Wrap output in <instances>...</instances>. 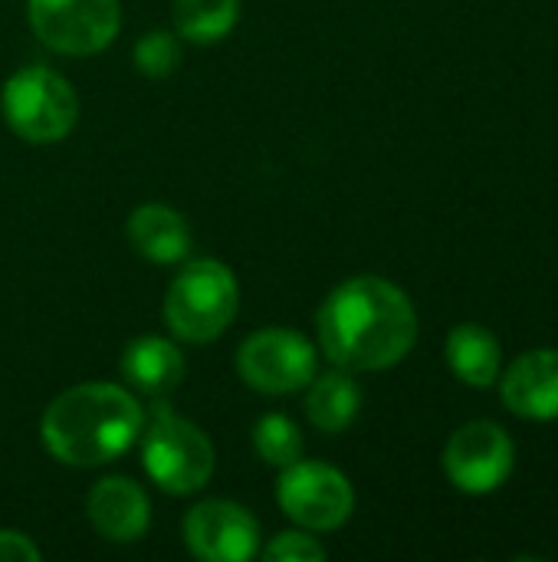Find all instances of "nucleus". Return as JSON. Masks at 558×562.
<instances>
[{
	"mask_svg": "<svg viewBox=\"0 0 558 562\" xmlns=\"http://www.w3.org/2000/svg\"><path fill=\"white\" fill-rule=\"evenodd\" d=\"M122 375L132 389H138L148 398H168L174 389H181L187 375L184 352L161 336H141L125 346L122 352Z\"/></svg>",
	"mask_w": 558,
	"mask_h": 562,
	"instance_id": "obj_13",
	"label": "nucleus"
},
{
	"mask_svg": "<svg viewBox=\"0 0 558 562\" xmlns=\"http://www.w3.org/2000/svg\"><path fill=\"white\" fill-rule=\"evenodd\" d=\"M240 379L263 395H293L316 375V346L293 329H260L237 352Z\"/></svg>",
	"mask_w": 558,
	"mask_h": 562,
	"instance_id": "obj_8",
	"label": "nucleus"
},
{
	"mask_svg": "<svg viewBox=\"0 0 558 562\" xmlns=\"http://www.w3.org/2000/svg\"><path fill=\"white\" fill-rule=\"evenodd\" d=\"M319 346L345 372H382L398 366L418 342V313L401 286L385 277L339 283L316 316Z\"/></svg>",
	"mask_w": 558,
	"mask_h": 562,
	"instance_id": "obj_1",
	"label": "nucleus"
},
{
	"mask_svg": "<svg viewBox=\"0 0 558 562\" xmlns=\"http://www.w3.org/2000/svg\"><path fill=\"white\" fill-rule=\"evenodd\" d=\"M280 510L312 533H329L349 524L355 510V491L342 471L322 461H293L276 481Z\"/></svg>",
	"mask_w": 558,
	"mask_h": 562,
	"instance_id": "obj_6",
	"label": "nucleus"
},
{
	"mask_svg": "<svg viewBox=\"0 0 558 562\" xmlns=\"http://www.w3.org/2000/svg\"><path fill=\"white\" fill-rule=\"evenodd\" d=\"M184 547L204 562H250L260 553V524L234 501H204L184 517Z\"/></svg>",
	"mask_w": 558,
	"mask_h": 562,
	"instance_id": "obj_10",
	"label": "nucleus"
},
{
	"mask_svg": "<svg viewBox=\"0 0 558 562\" xmlns=\"http://www.w3.org/2000/svg\"><path fill=\"white\" fill-rule=\"evenodd\" d=\"M240 20V0H174V30L181 40L220 43Z\"/></svg>",
	"mask_w": 558,
	"mask_h": 562,
	"instance_id": "obj_17",
	"label": "nucleus"
},
{
	"mask_svg": "<svg viewBox=\"0 0 558 562\" xmlns=\"http://www.w3.org/2000/svg\"><path fill=\"white\" fill-rule=\"evenodd\" d=\"M26 16L39 43L66 56L102 53L122 26L118 0H30Z\"/></svg>",
	"mask_w": 558,
	"mask_h": 562,
	"instance_id": "obj_7",
	"label": "nucleus"
},
{
	"mask_svg": "<svg viewBox=\"0 0 558 562\" xmlns=\"http://www.w3.org/2000/svg\"><path fill=\"white\" fill-rule=\"evenodd\" d=\"M132 59H135V69L145 72L148 79H164L181 63V36L178 33H168V30H148L135 43Z\"/></svg>",
	"mask_w": 558,
	"mask_h": 562,
	"instance_id": "obj_19",
	"label": "nucleus"
},
{
	"mask_svg": "<svg viewBox=\"0 0 558 562\" xmlns=\"http://www.w3.org/2000/svg\"><path fill=\"white\" fill-rule=\"evenodd\" d=\"M500 339L480 323H460L447 336V366L451 372L474 389H490L500 379Z\"/></svg>",
	"mask_w": 558,
	"mask_h": 562,
	"instance_id": "obj_15",
	"label": "nucleus"
},
{
	"mask_svg": "<svg viewBox=\"0 0 558 562\" xmlns=\"http://www.w3.org/2000/svg\"><path fill=\"white\" fill-rule=\"evenodd\" d=\"M43 550L20 530H0V562H39Z\"/></svg>",
	"mask_w": 558,
	"mask_h": 562,
	"instance_id": "obj_21",
	"label": "nucleus"
},
{
	"mask_svg": "<svg viewBox=\"0 0 558 562\" xmlns=\"http://www.w3.org/2000/svg\"><path fill=\"white\" fill-rule=\"evenodd\" d=\"M503 405L526 422L558 418V349L523 352L500 379Z\"/></svg>",
	"mask_w": 558,
	"mask_h": 562,
	"instance_id": "obj_11",
	"label": "nucleus"
},
{
	"mask_svg": "<svg viewBox=\"0 0 558 562\" xmlns=\"http://www.w3.org/2000/svg\"><path fill=\"white\" fill-rule=\"evenodd\" d=\"M86 514L95 533L109 543H138L151 527V504L128 477H102L86 497Z\"/></svg>",
	"mask_w": 558,
	"mask_h": 562,
	"instance_id": "obj_12",
	"label": "nucleus"
},
{
	"mask_svg": "<svg viewBox=\"0 0 558 562\" xmlns=\"http://www.w3.org/2000/svg\"><path fill=\"white\" fill-rule=\"evenodd\" d=\"M240 310V286L227 263L191 260L171 280L164 296V323L181 342H210L227 333Z\"/></svg>",
	"mask_w": 558,
	"mask_h": 562,
	"instance_id": "obj_4",
	"label": "nucleus"
},
{
	"mask_svg": "<svg viewBox=\"0 0 558 562\" xmlns=\"http://www.w3.org/2000/svg\"><path fill=\"white\" fill-rule=\"evenodd\" d=\"M145 412L122 385L86 382L49 402L39 422L43 448L69 468H99L122 458L141 435Z\"/></svg>",
	"mask_w": 558,
	"mask_h": 562,
	"instance_id": "obj_2",
	"label": "nucleus"
},
{
	"mask_svg": "<svg viewBox=\"0 0 558 562\" xmlns=\"http://www.w3.org/2000/svg\"><path fill=\"white\" fill-rule=\"evenodd\" d=\"M141 441L145 474L171 497L197 494L214 474V445L210 438L187 418L174 415L161 398L151 405Z\"/></svg>",
	"mask_w": 558,
	"mask_h": 562,
	"instance_id": "obj_3",
	"label": "nucleus"
},
{
	"mask_svg": "<svg viewBox=\"0 0 558 562\" xmlns=\"http://www.w3.org/2000/svg\"><path fill=\"white\" fill-rule=\"evenodd\" d=\"M358 408H362V389L352 379V372L335 369L326 375H312L306 395V415L312 428H319L322 435H339L358 418Z\"/></svg>",
	"mask_w": 558,
	"mask_h": 562,
	"instance_id": "obj_16",
	"label": "nucleus"
},
{
	"mask_svg": "<svg viewBox=\"0 0 558 562\" xmlns=\"http://www.w3.org/2000/svg\"><path fill=\"white\" fill-rule=\"evenodd\" d=\"M253 451L263 464L273 468H289L293 461L303 458V435L286 415H263L253 425Z\"/></svg>",
	"mask_w": 558,
	"mask_h": 562,
	"instance_id": "obj_18",
	"label": "nucleus"
},
{
	"mask_svg": "<svg viewBox=\"0 0 558 562\" xmlns=\"http://www.w3.org/2000/svg\"><path fill=\"white\" fill-rule=\"evenodd\" d=\"M516 468V445L497 422H470L457 428L444 448L447 481L470 497L500 491Z\"/></svg>",
	"mask_w": 558,
	"mask_h": 562,
	"instance_id": "obj_9",
	"label": "nucleus"
},
{
	"mask_svg": "<svg viewBox=\"0 0 558 562\" xmlns=\"http://www.w3.org/2000/svg\"><path fill=\"white\" fill-rule=\"evenodd\" d=\"M0 112L16 138L30 145H53L76 128L79 95L56 69L23 66L3 82Z\"/></svg>",
	"mask_w": 558,
	"mask_h": 562,
	"instance_id": "obj_5",
	"label": "nucleus"
},
{
	"mask_svg": "<svg viewBox=\"0 0 558 562\" xmlns=\"http://www.w3.org/2000/svg\"><path fill=\"white\" fill-rule=\"evenodd\" d=\"M263 560L270 562H322L326 547L312 537V530H286L263 547Z\"/></svg>",
	"mask_w": 558,
	"mask_h": 562,
	"instance_id": "obj_20",
	"label": "nucleus"
},
{
	"mask_svg": "<svg viewBox=\"0 0 558 562\" xmlns=\"http://www.w3.org/2000/svg\"><path fill=\"white\" fill-rule=\"evenodd\" d=\"M128 244L135 254H141L151 263H181L191 254V227L184 214H178L168 204H141L132 211L125 224Z\"/></svg>",
	"mask_w": 558,
	"mask_h": 562,
	"instance_id": "obj_14",
	"label": "nucleus"
}]
</instances>
